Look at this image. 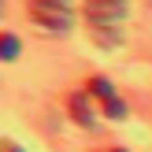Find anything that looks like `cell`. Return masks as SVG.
<instances>
[{
	"label": "cell",
	"mask_w": 152,
	"mask_h": 152,
	"mask_svg": "<svg viewBox=\"0 0 152 152\" xmlns=\"http://www.w3.org/2000/svg\"><path fill=\"white\" fill-rule=\"evenodd\" d=\"M82 15L100 48L123 41V22H126V0H82Z\"/></svg>",
	"instance_id": "1"
},
{
	"label": "cell",
	"mask_w": 152,
	"mask_h": 152,
	"mask_svg": "<svg viewBox=\"0 0 152 152\" xmlns=\"http://www.w3.org/2000/svg\"><path fill=\"white\" fill-rule=\"evenodd\" d=\"M26 11L41 30H52V34H67L74 22L71 0H26Z\"/></svg>",
	"instance_id": "2"
},
{
	"label": "cell",
	"mask_w": 152,
	"mask_h": 152,
	"mask_svg": "<svg viewBox=\"0 0 152 152\" xmlns=\"http://www.w3.org/2000/svg\"><path fill=\"white\" fill-rule=\"evenodd\" d=\"M89 93H93V96H100L104 104H115V100H119V96H115V89H111V82H108V78H93V82H89Z\"/></svg>",
	"instance_id": "3"
},
{
	"label": "cell",
	"mask_w": 152,
	"mask_h": 152,
	"mask_svg": "<svg viewBox=\"0 0 152 152\" xmlns=\"http://www.w3.org/2000/svg\"><path fill=\"white\" fill-rule=\"evenodd\" d=\"M71 111H74V119H78V123L82 126H93V115H89V100H86V96H71Z\"/></svg>",
	"instance_id": "4"
},
{
	"label": "cell",
	"mask_w": 152,
	"mask_h": 152,
	"mask_svg": "<svg viewBox=\"0 0 152 152\" xmlns=\"http://www.w3.org/2000/svg\"><path fill=\"white\" fill-rule=\"evenodd\" d=\"M0 52H4V59H15V56H19V37L4 34V41H0Z\"/></svg>",
	"instance_id": "5"
},
{
	"label": "cell",
	"mask_w": 152,
	"mask_h": 152,
	"mask_svg": "<svg viewBox=\"0 0 152 152\" xmlns=\"http://www.w3.org/2000/svg\"><path fill=\"white\" fill-rule=\"evenodd\" d=\"M111 152H123V148H111Z\"/></svg>",
	"instance_id": "6"
}]
</instances>
